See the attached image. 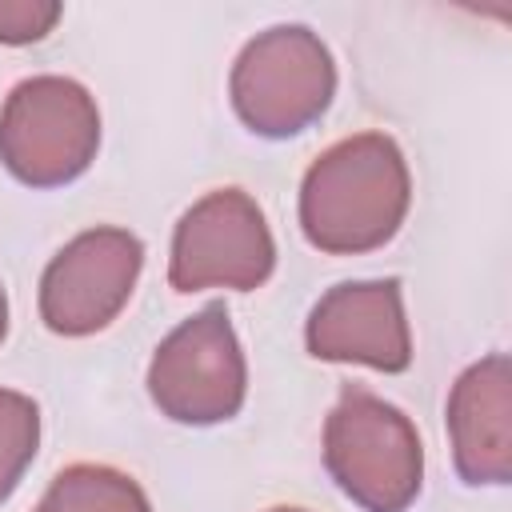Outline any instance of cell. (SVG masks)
Here are the masks:
<instances>
[{"label":"cell","instance_id":"obj_1","mask_svg":"<svg viewBox=\"0 0 512 512\" xmlns=\"http://www.w3.org/2000/svg\"><path fill=\"white\" fill-rule=\"evenodd\" d=\"M412 204V176L404 152L384 132H360L304 172L300 184V228L312 248L332 256H360L384 248Z\"/></svg>","mask_w":512,"mask_h":512},{"label":"cell","instance_id":"obj_2","mask_svg":"<svg viewBox=\"0 0 512 512\" xmlns=\"http://www.w3.org/2000/svg\"><path fill=\"white\" fill-rule=\"evenodd\" d=\"M324 464L336 488L364 512H404L424 484L416 424L360 384H344L324 420Z\"/></svg>","mask_w":512,"mask_h":512},{"label":"cell","instance_id":"obj_3","mask_svg":"<svg viewBox=\"0 0 512 512\" xmlns=\"http://www.w3.org/2000/svg\"><path fill=\"white\" fill-rule=\"evenodd\" d=\"M228 92L248 132L288 140L328 112L336 96V64L312 28L276 24L244 44Z\"/></svg>","mask_w":512,"mask_h":512},{"label":"cell","instance_id":"obj_4","mask_svg":"<svg viewBox=\"0 0 512 512\" xmlns=\"http://www.w3.org/2000/svg\"><path fill=\"white\" fill-rule=\"evenodd\" d=\"M100 148V112L84 84L32 76L16 84L0 112V160L32 188H60L88 172Z\"/></svg>","mask_w":512,"mask_h":512},{"label":"cell","instance_id":"obj_5","mask_svg":"<svg viewBox=\"0 0 512 512\" xmlns=\"http://www.w3.org/2000/svg\"><path fill=\"white\" fill-rule=\"evenodd\" d=\"M248 392V364L224 304H208L172 328L148 364V396L176 424L232 420Z\"/></svg>","mask_w":512,"mask_h":512},{"label":"cell","instance_id":"obj_6","mask_svg":"<svg viewBox=\"0 0 512 512\" xmlns=\"http://www.w3.org/2000/svg\"><path fill=\"white\" fill-rule=\"evenodd\" d=\"M276 268V244L260 204L244 188H216L200 196L172 232L168 284L176 292L200 288H260Z\"/></svg>","mask_w":512,"mask_h":512},{"label":"cell","instance_id":"obj_7","mask_svg":"<svg viewBox=\"0 0 512 512\" xmlns=\"http://www.w3.org/2000/svg\"><path fill=\"white\" fill-rule=\"evenodd\" d=\"M144 268V244L128 228H88L68 240L40 276V320L56 336H92L128 304Z\"/></svg>","mask_w":512,"mask_h":512},{"label":"cell","instance_id":"obj_8","mask_svg":"<svg viewBox=\"0 0 512 512\" xmlns=\"http://www.w3.org/2000/svg\"><path fill=\"white\" fill-rule=\"evenodd\" d=\"M304 344L316 360L404 372L412 364V332L400 280H348L328 288L308 312Z\"/></svg>","mask_w":512,"mask_h":512},{"label":"cell","instance_id":"obj_9","mask_svg":"<svg viewBox=\"0 0 512 512\" xmlns=\"http://www.w3.org/2000/svg\"><path fill=\"white\" fill-rule=\"evenodd\" d=\"M448 436L464 484L512 480V364L504 352L476 360L452 384Z\"/></svg>","mask_w":512,"mask_h":512},{"label":"cell","instance_id":"obj_10","mask_svg":"<svg viewBox=\"0 0 512 512\" xmlns=\"http://www.w3.org/2000/svg\"><path fill=\"white\" fill-rule=\"evenodd\" d=\"M36 512H152V504L128 472L108 464H72L48 484Z\"/></svg>","mask_w":512,"mask_h":512},{"label":"cell","instance_id":"obj_11","mask_svg":"<svg viewBox=\"0 0 512 512\" xmlns=\"http://www.w3.org/2000/svg\"><path fill=\"white\" fill-rule=\"evenodd\" d=\"M40 444V408L32 396L0 388V504L24 480Z\"/></svg>","mask_w":512,"mask_h":512},{"label":"cell","instance_id":"obj_12","mask_svg":"<svg viewBox=\"0 0 512 512\" xmlns=\"http://www.w3.org/2000/svg\"><path fill=\"white\" fill-rule=\"evenodd\" d=\"M60 20L56 0H0V44H36Z\"/></svg>","mask_w":512,"mask_h":512},{"label":"cell","instance_id":"obj_13","mask_svg":"<svg viewBox=\"0 0 512 512\" xmlns=\"http://www.w3.org/2000/svg\"><path fill=\"white\" fill-rule=\"evenodd\" d=\"M8 332V296H4V284H0V340Z\"/></svg>","mask_w":512,"mask_h":512},{"label":"cell","instance_id":"obj_14","mask_svg":"<svg viewBox=\"0 0 512 512\" xmlns=\"http://www.w3.org/2000/svg\"><path fill=\"white\" fill-rule=\"evenodd\" d=\"M268 512H304V508H268Z\"/></svg>","mask_w":512,"mask_h":512}]
</instances>
